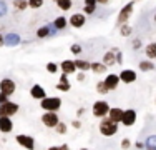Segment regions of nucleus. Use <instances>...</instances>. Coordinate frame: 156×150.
I'll list each match as a JSON object with an SVG mask.
<instances>
[{
  "label": "nucleus",
  "instance_id": "obj_23",
  "mask_svg": "<svg viewBox=\"0 0 156 150\" xmlns=\"http://www.w3.org/2000/svg\"><path fill=\"white\" fill-rule=\"evenodd\" d=\"M144 54L148 58H156V42H151L144 47Z\"/></svg>",
  "mask_w": 156,
  "mask_h": 150
},
{
  "label": "nucleus",
  "instance_id": "obj_1",
  "mask_svg": "<svg viewBox=\"0 0 156 150\" xmlns=\"http://www.w3.org/2000/svg\"><path fill=\"white\" fill-rule=\"evenodd\" d=\"M98 129H100V133H101V135H105V137H113V135L118 132V123L113 122V120L106 115V117L101 118Z\"/></svg>",
  "mask_w": 156,
  "mask_h": 150
},
{
  "label": "nucleus",
  "instance_id": "obj_4",
  "mask_svg": "<svg viewBox=\"0 0 156 150\" xmlns=\"http://www.w3.org/2000/svg\"><path fill=\"white\" fill-rule=\"evenodd\" d=\"M133 7H135V2H128L123 9L120 10V13H118V20H116L118 25H123V24H126V22L129 20V17H131V13H133Z\"/></svg>",
  "mask_w": 156,
  "mask_h": 150
},
{
  "label": "nucleus",
  "instance_id": "obj_9",
  "mask_svg": "<svg viewBox=\"0 0 156 150\" xmlns=\"http://www.w3.org/2000/svg\"><path fill=\"white\" fill-rule=\"evenodd\" d=\"M136 122V110L133 108H128V110L123 112V117H121V123L125 127H133Z\"/></svg>",
  "mask_w": 156,
  "mask_h": 150
},
{
  "label": "nucleus",
  "instance_id": "obj_46",
  "mask_svg": "<svg viewBox=\"0 0 156 150\" xmlns=\"http://www.w3.org/2000/svg\"><path fill=\"white\" fill-rule=\"evenodd\" d=\"M135 147H136V148H144V144H141V142H136Z\"/></svg>",
  "mask_w": 156,
  "mask_h": 150
},
{
  "label": "nucleus",
  "instance_id": "obj_48",
  "mask_svg": "<svg viewBox=\"0 0 156 150\" xmlns=\"http://www.w3.org/2000/svg\"><path fill=\"white\" fill-rule=\"evenodd\" d=\"M153 20L156 22V12H154V15H153Z\"/></svg>",
  "mask_w": 156,
  "mask_h": 150
},
{
  "label": "nucleus",
  "instance_id": "obj_6",
  "mask_svg": "<svg viewBox=\"0 0 156 150\" xmlns=\"http://www.w3.org/2000/svg\"><path fill=\"white\" fill-rule=\"evenodd\" d=\"M18 103L15 102H3V103H0V117L2 115H7V117H12V115H15L17 112H18Z\"/></svg>",
  "mask_w": 156,
  "mask_h": 150
},
{
  "label": "nucleus",
  "instance_id": "obj_50",
  "mask_svg": "<svg viewBox=\"0 0 156 150\" xmlns=\"http://www.w3.org/2000/svg\"><path fill=\"white\" fill-rule=\"evenodd\" d=\"M0 142H2V140H0Z\"/></svg>",
  "mask_w": 156,
  "mask_h": 150
},
{
  "label": "nucleus",
  "instance_id": "obj_12",
  "mask_svg": "<svg viewBox=\"0 0 156 150\" xmlns=\"http://www.w3.org/2000/svg\"><path fill=\"white\" fill-rule=\"evenodd\" d=\"M13 130V122L12 117H7V115H2L0 117V132L2 133H10Z\"/></svg>",
  "mask_w": 156,
  "mask_h": 150
},
{
  "label": "nucleus",
  "instance_id": "obj_43",
  "mask_svg": "<svg viewBox=\"0 0 156 150\" xmlns=\"http://www.w3.org/2000/svg\"><path fill=\"white\" fill-rule=\"evenodd\" d=\"M85 5H91V7H96V0H85Z\"/></svg>",
  "mask_w": 156,
  "mask_h": 150
},
{
  "label": "nucleus",
  "instance_id": "obj_40",
  "mask_svg": "<svg viewBox=\"0 0 156 150\" xmlns=\"http://www.w3.org/2000/svg\"><path fill=\"white\" fill-rule=\"evenodd\" d=\"M116 63H123V54L120 50L116 52Z\"/></svg>",
  "mask_w": 156,
  "mask_h": 150
},
{
  "label": "nucleus",
  "instance_id": "obj_39",
  "mask_svg": "<svg viewBox=\"0 0 156 150\" xmlns=\"http://www.w3.org/2000/svg\"><path fill=\"white\" fill-rule=\"evenodd\" d=\"M3 102H9V95L3 93V92H0V103H3Z\"/></svg>",
  "mask_w": 156,
  "mask_h": 150
},
{
  "label": "nucleus",
  "instance_id": "obj_24",
  "mask_svg": "<svg viewBox=\"0 0 156 150\" xmlns=\"http://www.w3.org/2000/svg\"><path fill=\"white\" fill-rule=\"evenodd\" d=\"M53 25H55V28H57V30H65L66 25H68V18L57 17V18H55V22H53Z\"/></svg>",
  "mask_w": 156,
  "mask_h": 150
},
{
  "label": "nucleus",
  "instance_id": "obj_32",
  "mask_svg": "<svg viewBox=\"0 0 156 150\" xmlns=\"http://www.w3.org/2000/svg\"><path fill=\"white\" fill-rule=\"evenodd\" d=\"M81 50H83V48H81V45H80V43H73L72 47H70V52H72L73 55H80V54H81Z\"/></svg>",
  "mask_w": 156,
  "mask_h": 150
},
{
  "label": "nucleus",
  "instance_id": "obj_38",
  "mask_svg": "<svg viewBox=\"0 0 156 150\" xmlns=\"http://www.w3.org/2000/svg\"><path fill=\"white\" fill-rule=\"evenodd\" d=\"M133 48H135V50H140V48H141V40L140 39L133 40Z\"/></svg>",
  "mask_w": 156,
  "mask_h": 150
},
{
  "label": "nucleus",
  "instance_id": "obj_10",
  "mask_svg": "<svg viewBox=\"0 0 156 150\" xmlns=\"http://www.w3.org/2000/svg\"><path fill=\"white\" fill-rule=\"evenodd\" d=\"M57 32L58 30L55 28V25L53 24H48V25H43V27H40L38 30H37V37L38 39H47V37H50V35H57Z\"/></svg>",
  "mask_w": 156,
  "mask_h": 150
},
{
  "label": "nucleus",
  "instance_id": "obj_2",
  "mask_svg": "<svg viewBox=\"0 0 156 150\" xmlns=\"http://www.w3.org/2000/svg\"><path fill=\"white\" fill-rule=\"evenodd\" d=\"M40 107L43 110H51V112H58L62 107V99L60 97H43L40 100Z\"/></svg>",
  "mask_w": 156,
  "mask_h": 150
},
{
  "label": "nucleus",
  "instance_id": "obj_5",
  "mask_svg": "<svg viewBox=\"0 0 156 150\" xmlns=\"http://www.w3.org/2000/svg\"><path fill=\"white\" fill-rule=\"evenodd\" d=\"M60 122V118H58L57 112H51V110H45V114L42 115V123L48 129H55V125Z\"/></svg>",
  "mask_w": 156,
  "mask_h": 150
},
{
  "label": "nucleus",
  "instance_id": "obj_21",
  "mask_svg": "<svg viewBox=\"0 0 156 150\" xmlns=\"http://www.w3.org/2000/svg\"><path fill=\"white\" fill-rule=\"evenodd\" d=\"M140 70L141 72H151V70H154V63L151 62V58L141 60L140 62Z\"/></svg>",
  "mask_w": 156,
  "mask_h": 150
},
{
  "label": "nucleus",
  "instance_id": "obj_51",
  "mask_svg": "<svg viewBox=\"0 0 156 150\" xmlns=\"http://www.w3.org/2000/svg\"><path fill=\"white\" fill-rule=\"evenodd\" d=\"M154 60H156V58H154Z\"/></svg>",
  "mask_w": 156,
  "mask_h": 150
},
{
  "label": "nucleus",
  "instance_id": "obj_28",
  "mask_svg": "<svg viewBox=\"0 0 156 150\" xmlns=\"http://www.w3.org/2000/svg\"><path fill=\"white\" fill-rule=\"evenodd\" d=\"M133 33V28H131V25H128V24H123V25H120V35L121 37H129Z\"/></svg>",
  "mask_w": 156,
  "mask_h": 150
},
{
  "label": "nucleus",
  "instance_id": "obj_13",
  "mask_svg": "<svg viewBox=\"0 0 156 150\" xmlns=\"http://www.w3.org/2000/svg\"><path fill=\"white\" fill-rule=\"evenodd\" d=\"M120 80L123 82V84H133V82L136 80V72H135V70H131V69H125V70H121V73H120Z\"/></svg>",
  "mask_w": 156,
  "mask_h": 150
},
{
  "label": "nucleus",
  "instance_id": "obj_3",
  "mask_svg": "<svg viewBox=\"0 0 156 150\" xmlns=\"http://www.w3.org/2000/svg\"><path fill=\"white\" fill-rule=\"evenodd\" d=\"M91 112H93L95 117L103 118V117H106V115H108L110 105H108V102H105V100H98V102L93 103V107H91Z\"/></svg>",
  "mask_w": 156,
  "mask_h": 150
},
{
  "label": "nucleus",
  "instance_id": "obj_36",
  "mask_svg": "<svg viewBox=\"0 0 156 150\" xmlns=\"http://www.w3.org/2000/svg\"><path fill=\"white\" fill-rule=\"evenodd\" d=\"M96 12V7H91V5H85L83 7V13L85 15H93Z\"/></svg>",
  "mask_w": 156,
  "mask_h": 150
},
{
  "label": "nucleus",
  "instance_id": "obj_11",
  "mask_svg": "<svg viewBox=\"0 0 156 150\" xmlns=\"http://www.w3.org/2000/svg\"><path fill=\"white\" fill-rule=\"evenodd\" d=\"M85 22H87L85 13H73L72 17L68 18V24L72 25L73 28H81V27L85 25Z\"/></svg>",
  "mask_w": 156,
  "mask_h": 150
},
{
  "label": "nucleus",
  "instance_id": "obj_34",
  "mask_svg": "<svg viewBox=\"0 0 156 150\" xmlns=\"http://www.w3.org/2000/svg\"><path fill=\"white\" fill-rule=\"evenodd\" d=\"M7 12H9V7H7V3L3 2V0H0V18L5 17Z\"/></svg>",
  "mask_w": 156,
  "mask_h": 150
},
{
  "label": "nucleus",
  "instance_id": "obj_42",
  "mask_svg": "<svg viewBox=\"0 0 156 150\" xmlns=\"http://www.w3.org/2000/svg\"><path fill=\"white\" fill-rule=\"evenodd\" d=\"M72 127H73V129H80V127H81V123H80V120H73V122H72Z\"/></svg>",
  "mask_w": 156,
  "mask_h": 150
},
{
  "label": "nucleus",
  "instance_id": "obj_20",
  "mask_svg": "<svg viewBox=\"0 0 156 150\" xmlns=\"http://www.w3.org/2000/svg\"><path fill=\"white\" fill-rule=\"evenodd\" d=\"M106 69H108V67H106L103 62H91V69H90V70H91L93 73L100 75V73H105Z\"/></svg>",
  "mask_w": 156,
  "mask_h": 150
},
{
  "label": "nucleus",
  "instance_id": "obj_15",
  "mask_svg": "<svg viewBox=\"0 0 156 150\" xmlns=\"http://www.w3.org/2000/svg\"><path fill=\"white\" fill-rule=\"evenodd\" d=\"M120 82L121 80H120V75L118 73H110V75H106V78H105V84L110 90L118 88V84H120Z\"/></svg>",
  "mask_w": 156,
  "mask_h": 150
},
{
  "label": "nucleus",
  "instance_id": "obj_27",
  "mask_svg": "<svg viewBox=\"0 0 156 150\" xmlns=\"http://www.w3.org/2000/svg\"><path fill=\"white\" fill-rule=\"evenodd\" d=\"M144 147L148 150H156V135H150L144 142Z\"/></svg>",
  "mask_w": 156,
  "mask_h": 150
},
{
  "label": "nucleus",
  "instance_id": "obj_45",
  "mask_svg": "<svg viewBox=\"0 0 156 150\" xmlns=\"http://www.w3.org/2000/svg\"><path fill=\"white\" fill-rule=\"evenodd\" d=\"M110 0H96V3H100V5H106Z\"/></svg>",
  "mask_w": 156,
  "mask_h": 150
},
{
  "label": "nucleus",
  "instance_id": "obj_26",
  "mask_svg": "<svg viewBox=\"0 0 156 150\" xmlns=\"http://www.w3.org/2000/svg\"><path fill=\"white\" fill-rule=\"evenodd\" d=\"M12 7L22 12V10L28 9V0H13V2H12Z\"/></svg>",
  "mask_w": 156,
  "mask_h": 150
},
{
  "label": "nucleus",
  "instance_id": "obj_25",
  "mask_svg": "<svg viewBox=\"0 0 156 150\" xmlns=\"http://www.w3.org/2000/svg\"><path fill=\"white\" fill-rule=\"evenodd\" d=\"M72 5H73L72 0H57V7H58L60 10H63V12L70 10V9H72Z\"/></svg>",
  "mask_w": 156,
  "mask_h": 150
},
{
  "label": "nucleus",
  "instance_id": "obj_47",
  "mask_svg": "<svg viewBox=\"0 0 156 150\" xmlns=\"http://www.w3.org/2000/svg\"><path fill=\"white\" fill-rule=\"evenodd\" d=\"M81 114H85V108H78V112H76V115H81Z\"/></svg>",
  "mask_w": 156,
  "mask_h": 150
},
{
  "label": "nucleus",
  "instance_id": "obj_41",
  "mask_svg": "<svg viewBox=\"0 0 156 150\" xmlns=\"http://www.w3.org/2000/svg\"><path fill=\"white\" fill-rule=\"evenodd\" d=\"M76 80H78V82H83V80H85V72H83V70H80V72H78Z\"/></svg>",
  "mask_w": 156,
  "mask_h": 150
},
{
  "label": "nucleus",
  "instance_id": "obj_16",
  "mask_svg": "<svg viewBox=\"0 0 156 150\" xmlns=\"http://www.w3.org/2000/svg\"><path fill=\"white\" fill-rule=\"evenodd\" d=\"M60 69L63 70V73L66 75H72L76 72V65H75V60H63L60 63Z\"/></svg>",
  "mask_w": 156,
  "mask_h": 150
},
{
  "label": "nucleus",
  "instance_id": "obj_8",
  "mask_svg": "<svg viewBox=\"0 0 156 150\" xmlns=\"http://www.w3.org/2000/svg\"><path fill=\"white\" fill-rule=\"evenodd\" d=\"M15 88H17V85H15V82H13L12 78H2V80H0V92L7 93L9 97L13 95Z\"/></svg>",
  "mask_w": 156,
  "mask_h": 150
},
{
  "label": "nucleus",
  "instance_id": "obj_35",
  "mask_svg": "<svg viewBox=\"0 0 156 150\" xmlns=\"http://www.w3.org/2000/svg\"><path fill=\"white\" fill-rule=\"evenodd\" d=\"M43 5V0H28V7L32 9H40Z\"/></svg>",
  "mask_w": 156,
  "mask_h": 150
},
{
  "label": "nucleus",
  "instance_id": "obj_18",
  "mask_svg": "<svg viewBox=\"0 0 156 150\" xmlns=\"http://www.w3.org/2000/svg\"><path fill=\"white\" fill-rule=\"evenodd\" d=\"M30 95H32V99H35V100H42L43 97H47V93H45V88H43L42 85L35 84L30 88Z\"/></svg>",
  "mask_w": 156,
  "mask_h": 150
},
{
  "label": "nucleus",
  "instance_id": "obj_17",
  "mask_svg": "<svg viewBox=\"0 0 156 150\" xmlns=\"http://www.w3.org/2000/svg\"><path fill=\"white\" fill-rule=\"evenodd\" d=\"M22 43L20 40V35L15 32H10V33H5V45L7 47H15V45Z\"/></svg>",
  "mask_w": 156,
  "mask_h": 150
},
{
  "label": "nucleus",
  "instance_id": "obj_14",
  "mask_svg": "<svg viewBox=\"0 0 156 150\" xmlns=\"http://www.w3.org/2000/svg\"><path fill=\"white\" fill-rule=\"evenodd\" d=\"M116 52H118V48H111V50H108L103 55V63H105L106 67H111V65L116 63Z\"/></svg>",
  "mask_w": 156,
  "mask_h": 150
},
{
  "label": "nucleus",
  "instance_id": "obj_33",
  "mask_svg": "<svg viewBox=\"0 0 156 150\" xmlns=\"http://www.w3.org/2000/svg\"><path fill=\"white\" fill-rule=\"evenodd\" d=\"M57 70H58V65H57L55 62H48V63H47V72L57 73Z\"/></svg>",
  "mask_w": 156,
  "mask_h": 150
},
{
  "label": "nucleus",
  "instance_id": "obj_44",
  "mask_svg": "<svg viewBox=\"0 0 156 150\" xmlns=\"http://www.w3.org/2000/svg\"><path fill=\"white\" fill-rule=\"evenodd\" d=\"M3 45H5V35L0 33V47H3Z\"/></svg>",
  "mask_w": 156,
  "mask_h": 150
},
{
  "label": "nucleus",
  "instance_id": "obj_49",
  "mask_svg": "<svg viewBox=\"0 0 156 150\" xmlns=\"http://www.w3.org/2000/svg\"><path fill=\"white\" fill-rule=\"evenodd\" d=\"M55 2H57V0H55Z\"/></svg>",
  "mask_w": 156,
  "mask_h": 150
},
{
  "label": "nucleus",
  "instance_id": "obj_19",
  "mask_svg": "<svg viewBox=\"0 0 156 150\" xmlns=\"http://www.w3.org/2000/svg\"><path fill=\"white\" fill-rule=\"evenodd\" d=\"M123 108L120 107H110V112H108V117L116 123H121V117H123Z\"/></svg>",
  "mask_w": 156,
  "mask_h": 150
},
{
  "label": "nucleus",
  "instance_id": "obj_31",
  "mask_svg": "<svg viewBox=\"0 0 156 150\" xmlns=\"http://www.w3.org/2000/svg\"><path fill=\"white\" fill-rule=\"evenodd\" d=\"M55 129H57V133L63 135V133H66V123L65 122H58L57 125H55Z\"/></svg>",
  "mask_w": 156,
  "mask_h": 150
},
{
  "label": "nucleus",
  "instance_id": "obj_29",
  "mask_svg": "<svg viewBox=\"0 0 156 150\" xmlns=\"http://www.w3.org/2000/svg\"><path fill=\"white\" fill-rule=\"evenodd\" d=\"M96 92L101 93V95H105V93H108V92H110V88L106 87L105 80H101V82H98V84H96Z\"/></svg>",
  "mask_w": 156,
  "mask_h": 150
},
{
  "label": "nucleus",
  "instance_id": "obj_37",
  "mask_svg": "<svg viewBox=\"0 0 156 150\" xmlns=\"http://www.w3.org/2000/svg\"><path fill=\"white\" fill-rule=\"evenodd\" d=\"M131 147V140L129 138H123L121 140V148H129Z\"/></svg>",
  "mask_w": 156,
  "mask_h": 150
},
{
  "label": "nucleus",
  "instance_id": "obj_7",
  "mask_svg": "<svg viewBox=\"0 0 156 150\" xmlns=\"http://www.w3.org/2000/svg\"><path fill=\"white\" fill-rule=\"evenodd\" d=\"M15 142L20 145V147H23L27 150H33V148H35V140H33V137H30V135L18 133L15 137Z\"/></svg>",
  "mask_w": 156,
  "mask_h": 150
},
{
  "label": "nucleus",
  "instance_id": "obj_22",
  "mask_svg": "<svg viewBox=\"0 0 156 150\" xmlns=\"http://www.w3.org/2000/svg\"><path fill=\"white\" fill-rule=\"evenodd\" d=\"M75 65H76V70H83V72H87V70L91 69V62H88V60H81V58L75 60Z\"/></svg>",
  "mask_w": 156,
  "mask_h": 150
},
{
  "label": "nucleus",
  "instance_id": "obj_30",
  "mask_svg": "<svg viewBox=\"0 0 156 150\" xmlns=\"http://www.w3.org/2000/svg\"><path fill=\"white\" fill-rule=\"evenodd\" d=\"M55 88L60 90V92H68V90L72 88V85H70V82H68V80H66V82H58Z\"/></svg>",
  "mask_w": 156,
  "mask_h": 150
}]
</instances>
